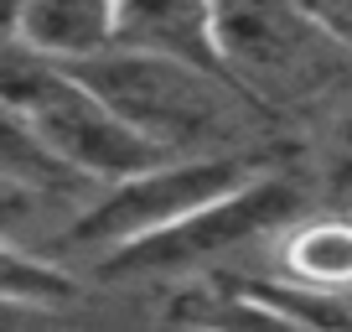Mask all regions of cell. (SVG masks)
Instances as JSON below:
<instances>
[{"label": "cell", "instance_id": "52a82bcc", "mask_svg": "<svg viewBox=\"0 0 352 332\" xmlns=\"http://www.w3.org/2000/svg\"><path fill=\"white\" fill-rule=\"evenodd\" d=\"M120 47L187 57V63L223 73L212 0H120Z\"/></svg>", "mask_w": 352, "mask_h": 332}, {"label": "cell", "instance_id": "3957f363", "mask_svg": "<svg viewBox=\"0 0 352 332\" xmlns=\"http://www.w3.org/2000/svg\"><path fill=\"white\" fill-rule=\"evenodd\" d=\"M0 94H6V120H16L36 145H47L57 161H67L99 187H114L155 161H171L73 68L47 63L16 42H6Z\"/></svg>", "mask_w": 352, "mask_h": 332}, {"label": "cell", "instance_id": "30bf717a", "mask_svg": "<svg viewBox=\"0 0 352 332\" xmlns=\"http://www.w3.org/2000/svg\"><path fill=\"white\" fill-rule=\"evenodd\" d=\"M316 172L331 192L352 198V83L316 114Z\"/></svg>", "mask_w": 352, "mask_h": 332}, {"label": "cell", "instance_id": "8fae6325", "mask_svg": "<svg viewBox=\"0 0 352 332\" xmlns=\"http://www.w3.org/2000/svg\"><path fill=\"white\" fill-rule=\"evenodd\" d=\"M306 6H311V16L352 52V0H306Z\"/></svg>", "mask_w": 352, "mask_h": 332}, {"label": "cell", "instance_id": "ba28073f", "mask_svg": "<svg viewBox=\"0 0 352 332\" xmlns=\"http://www.w3.org/2000/svg\"><path fill=\"white\" fill-rule=\"evenodd\" d=\"M275 270L311 291H347L352 296V213H306L280 234Z\"/></svg>", "mask_w": 352, "mask_h": 332}, {"label": "cell", "instance_id": "6da1fadb", "mask_svg": "<svg viewBox=\"0 0 352 332\" xmlns=\"http://www.w3.org/2000/svg\"><path fill=\"white\" fill-rule=\"evenodd\" d=\"M73 73L94 83L161 156L254 151V120L264 110L218 68L114 47Z\"/></svg>", "mask_w": 352, "mask_h": 332}, {"label": "cell", "instance_id": "5b68a950", "mask_svg": "<svg viewBox=\"0 0 352 332\" xmlns=\"http://www.w3.org/2000/svg\"><path fill=\"white\" fill-rule=\"evenodd\" d=\"M296 218H306V192L296 177H285L280 166L259 172L249 187L233 198L212 203V208L192 213L187 223L155 234V239L120 249V255L99 260L104 280H187L208 276L212 265L243 255L254 244H275Z\"/></svg>", "mask_w": 352, "mask_h": 332}, {"label": "cell", "instance_id": "9c48e42d", "mask_svg": "<svg viewBox=\"0 0 352 332\" xmlns=\"http://www.w3.org/2000/svg\"><path fill=\"white\" fill-rule=\"evenodd\" d=\"M73 296V276L57 265L42 249H21V244H6V301L11 311H42L57 301Z\"/></svg>", "mask_w": 352, "mask_h": 332}, {"label": "cell", "instance_id": "8992f818", "mask_svg": "<svg viewBox=\"0 0 352 332\" xmlns=\"http://www.w3.org/2000/svg\"><path fill=\"white\" fill-rule=\"evenodd\" d=\"M11 42L63 68H83L120 47V0H21Z\"/></svg>", "mask_w": 352, "mask_h": 332}, {"label": "cell", "instance_id": "277c9868", "mask_svg": "<svg viewBox=\"0 0 352 332\" xmlns=\"http://www.w3.org/2000/svg\"><path fill=\"white\" fill-rule=\"evenodd\" d=\"M259 172H270L259 151H228V156H171L155 161L135 177L99 187V198L88 203V213L78 218V229L67 234V249H83L94 265L120 249L155 239V234L187 223L192 213L212 208V203L233 198L239 187H249Z\"/></svg>", "mask_w": 352, "mask_h": 332}, {"label": "cell", "instance_id": "7a4b0ae2", "mask_svg": "<svg viewBox=\"0 0 352 332\" xmlns=\"http://www.w3.org/2000/svg\"><path fill=\"white\" fill-rule=\"evenodd\" d=\"M223 73L270 110H327L352 83V52L311 16L306 0H212Z\"/></svg>", "mask_w": 352, "mask_h": 332}, {"label": "cell", "instance_id": "7c38bea8", "mask_svg": "<svg viewBox=\"0 0 352 332\" xmlns=\"http://www.w3.org/2000/svg\"><path fill=\"white\" fill-rule=\"evenodd\" d=\"M6 6H11V11H16V6H21V0H6Z\"/></svg>", "mask_w": 352, "mask_h": 332}]
</instances>
